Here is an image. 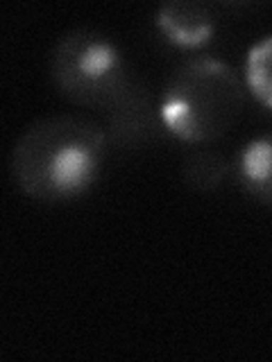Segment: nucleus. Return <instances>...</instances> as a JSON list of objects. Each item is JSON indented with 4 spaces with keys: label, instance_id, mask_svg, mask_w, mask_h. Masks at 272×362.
<instances>
[{
    "label": "nucleus",
    "instance_id": "nucleus-1",
    "mask_svg": "<svg viewBox=\"0 0 272 362\" xmlns=\"http://www.w3.org/2000/svg\"><path fill=\"white\" fill-rule=\"evenodd\" d=\"M107 150L102 122L75 113L43 116L11 147V179L23 195L41 204L73 202L94 188Z\"/></svg>",
    "mask_w": 272,
    "mask_h": 362
},
{
    "label": "nucleus",
    "instance_id": "nucleus-2",
    "mask_svg": "<svg viewBox=\"0 0 272 362\" xmlns=\"http://www.w3.org/2000/svg\"><path fill=\"white\" fill-rule=\"evenodd\" d=\"M243 107L241 77L218 57H191L181 62L159 98L166 132L196 145L222 139L241 118Z\"/></svg>",
    "mask_w": 272,
    "mask_h": 362
},
{
    "label": "nucleus",
    "instance_id": "nucleus-5",
    "mask_svg": "<svg viewBox=\"0 0 272 362\" xmlns=\"http://www.w3.org/2000/svg\"><path fill=\"white\" fill-rule=\"evenodd\" d=\"M157 28L179 48H200L209 43L218 28V16L209 3L173 0L157 9Z\"/></svg>",
    "mask_w": 272,
    "mask_h": 362
},
{
    "label": "nucleus",
    "instance_id": "nucleus-7",
    "mask_svg": "<svg viewBox=\"0 0 272 362\" xmlns=\"http://www.w3.org/2000/svg\"><path fill=\"white\" fill-rule=\"evenodd\" d=\"M232 175V161L222 152L202 147L191 152L181 163V181L198 192L218 190Z\"/></svg>",
    "mask_w": 272,
    "mask_h": 362
},
{
    "label": "nucleus",
    "instance_id": "nucleus-3",
    "mask_svg": "<svg viewBox=\"0 0 272 362\" xmlns=\"http://www.w3.org/2000/svg\"><path fill=\"white\" fill-rule=\"evenodd\" d=\"M48 71L62 98L100 111L111 105L134 75L118 45L91 28H73L57 39Z\"/></svg>",
    "mask_w": 272,
    "mask_h": 362
},
{
    "label": "nucleus",
    "instance_id": "nucleus-4",
    "mask_svg": "<svg viewBox=\"0 0 272 362\" xmlns=\"http://www.w3.org/2000/svg\"><path fill=\"white\" fill-rule=\"evenodd\" d=\"M102 113H105L102 127L113 150H141L157 143L166 129L150 84L143 82L136 73Z\"/></svg>",
    "mask_w": 272,
    "mask_h": 362
},
{
    "label": "nucleus",
    "instance_id": "nucleus-6",
    "mask_svg": "<svg viewBox=\"0 0 272 362\" xmlns=\"http://www.w3.org/2000/svg\"><path fill=\"white\" fill-rule=\"evenodd\" d=\"M238 177L249 195L272 209V132L256 136L243 147Z\"/></svg>",
    "mask_w": 272,
    "mask_h": 362
},
{
    "label": "nucleus",
    "instance_id": "nucleus-8",
    "mask_svg": "<svg viewBox=\"0 0 272 362\" xmlns=\"http://www.w3.org/2000/svg\"><path fill=\"white\" fill-rule=\"evenodd\" d=\"M245 79L259 102L272 109V34L249 48L245 62Z\"/></svg>",
    "mask_w": 272,
    "mask_h": 362
}]
</instances>
